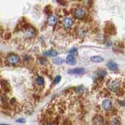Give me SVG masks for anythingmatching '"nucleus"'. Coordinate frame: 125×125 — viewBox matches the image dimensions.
<instances>
[{
    "label": "nucleus",
    "mask_w": 125,
    "mask_h": 125,
    "mask_svg": "<svg viewBox=\"0 0 125 125\" xmlns=\"http://www.w3.org/2000/svg\"><path fill=\"white\" fill-rule=\"evenodd\" d=\"M16 122L23 123L25 122V120H24L23 118H20V119H17V120H16Z\"/></svg>",
    "instance_id": "obj_19"
},
{
    "label": "nucleus",
    "mask_w": 125,
    "mask_h": 125,
    "mask_svg": "<svg viewBox=\"0 0 125 125\" xmlns=\"http://www.w3.org/2000/svg\"><path fill=\"white\" fill-rule=\"evenodd\" d=\"M107 72L106 70H99L97 72V74H98V76H100L101 77H104L105 76Z\"/></svg>",
    "instance_id": "obj_15"
},
{
    "label": "nucleus",
    "mask_w": 125,
    "mask_h": 125,
    "mask_svg": "<svg viewBox=\"0 0 125 125\" xmlns=\"http://www.w3.org/2000/svg\"><path fill=\"white\" fill-rule=\"evenodd\" d=\"M0 125H7V124H0Z\"/></svg>",
    "instance_id": "obj_22"
},
{
    "label": "nucleus",
    "mask_w": 125,
    "mask_h": 125,
    "mask_svg": "<svg viewBox=\"0 0 125 125\" xmlns=\"http://www.w3.org/2000/svg\"><path fill=\"white\" fill-rule=\"evenodd\" d=\"M90 60L93 62H100L103 61V58L100 56H94L91 57Z\"/></svg>",
    "instance_id": "obj_12"
},
{
    "label": "nucleus",
    "mask_w": 125,
    "mask_h": 125,
    "mask_svg": "<svg viewBox=\"0 0 125 125\" xmlns=\"http://www.w3.org/2000/svg\"><path fill=\"white\" fill-rule=\"evenodd\" d=\"M110 125H121V123L117 119H113L110 123Z\"/></svg>",
    "instance_id": "obj_17"
},
{
    "label": "nucleus",
    "mask_w": 125,
    "mask_h": 125,
    "mask_svg": "<svg viewBox=\"0 0 125 125\" xmlns=\"http://www.w3.org/2000/svg\"><path fill=\"white\" fill-rule=\"evenodd\" d=\"M69 53H70L71 55H77L78 54V50L76 48H72L69 51Z\"/></svg>",
    "instance_id": "obj_16"
},
{
    "label": "nucleus",
    "mask_w": 125,
    "mask_h": 125,
    "mask_svg": "<svg viewBox=\"0 0 125 125\" xmlns=\"http://www.w3.org/2000/svg\"><path fill=\"white\" fill-rule=\"evenodd\" d=\"M119 84L117 81H114L111 82L109 85V90L112 91H117L119 90Z\"/></svg>",
    "instance_id": "obj_7"
},
{
    "label": "nucleus",
    "mask_w": 125,
    "mask_h": 125,
    "mask_svg": "<svg viewBox=\"0 0 125 125\" xmlns=\"http://www.w3.org/2000/svg\"><path fill=\"white\" fill-rule=\"evenodd\" d=\"M60 80H61V76H56L55 78H54V83L55 84H57V83H58L60 82Z\"/></svg>",
    "instance_id": "obj_18"
},
{
    "label": "nucleus",
    "mask_w": 125,
    "mask_h": 125,
    "mask_svg": "<svg viewBox=\"0 0 125 125\" xmlns=\"http://www.w3.org/2000/svg\"><path fill=\"white\" fill-rule=\"evenodd\" d=\"M102 107L105 110H109L112 108V103L109 100H104L102 102Z\"/></svg>",
    "instance_id": "obj_5"
},
{
    "label": "nucleus",
    "mask_w": 125,
    "mask_h": 125,
    "mask_svg": "<svg viewBox=\"0 0 125 125\" xmlns=\"http://www.w3.org/2000/svg\"><path fill=\"white\" fill-rule=\"evenodd\" d=\"M36 83H37V84H38V85H43V84H44V78H43V77L41 76H39L38 78L36 79Z\"/></svg>",
    "instance_id": "obj_13"
},
{
    "label": "nucleus",
    "mask_w": 125,
    "mask_h": 125,
    "mask_svg": "<svg viewBox=\"0 0 125 125\" xmlns=\"http://www.w3.org/2000/svg\"><path fill=\"white\" fill-rule=\"evenodd\" d=\"M66 62L69 65H75L76 63V60L74 56L68 55L66 59Z\"/></svg>",
    "instance_id": "obj_6"
},
{
    "label": "nucleus",
    "mask_w": 125,
    "mask_h": 125,
    "mask_svg": "<svg viewBox=\"0 0 125 125\" xmlns=\"http://www.w3.org/2000/svg\"><path fill=\"white\" fill-rule=\"evenodd\" d=\"M94 125H105V121L101 116L97 115L93 119Z\"/></svg>",
    "instance_id": "obj_2"
},
{
    "label": "nucleus",
    "mask_w": 125,
    "mask_h": 125,
    "mask_svg": "<svg viewBox=\"0 0 125 125\" xmlns=\"http://www.w3.org/2000/svg\"><path fill=\"white\" fill-rule=\"evenodd\" d=\"M85 14V11H84V10L82 8H80L77 9L75 11V16L77 18H82L83 16H84Z\"/></svg>",
    "instance_id": "obj_8"
},
{
    "label": "nucleus",
    "mask_w": 125,
    "mask_h": 125,
    "mask_svg": "<svg viewBox=\"0 0 125 125\" xmlns=\"http://www.w3.org/2000/svg\"><path fill=\"white\" fill-rule=\"evenodd\" d=\"M85 69L80 68H75L72 69V70H69L68 73L71 74H76V75H81V74H84L85 73Z\"/></svg>",
    "instance_id": "obj_1"
},
{
    "label": "nucleus",
    "mask_w": 125,
    "mask_h": 125,
    "mask_svg": "<svg viewBox=\"0 0 125 125\" xmlns=\"http://www.w3.org/2000/svg\"><path fill=\"white\" fill-rule=\"evenodd\" d=\"M44 125H53L51 123H47L44 124Z\"/></svg>",
    "instance_id": "obj_21"
},
{
    "label": "nucleus",
    "mask_w": 125,
    "mask_h": 125,
    "mask_svg": "<svg viewBox=\"0 0 125 125\" xmlns=\"http://www.w3.org/2000/svg\"><path fill=\"white\" fill-rule=\"evenodd\" d=\"M44 54H45L46 56H48L55 57L56 56L57 54H58V52H57L56 50H48V51H44Z\"/></svg>",
    "instance_id": "obj_11"
},
{
    "label": "nucleus",
    "mask_w": 125,
    "mask_h": 125,
    "mask_svg": "<svg viewBox=\"0 0 125 125\" xmlns=\"http://www.w3.org/2000/svg\"><path fill=\"white\" fill-rule=\"evenodd\" d=\"M107 66H108V68L110 70H111V71H115V70H116L118 69V65L114 61H109L108 62V64H107Z\"/></svg>",
    "instance_id": "obj_10"
},
{
    "label": "nucleus",
    "mask_w": 125,
    "mask_h": 125,
    "mask_svg": "<svg viewBox=\"0 0 125 125\" xmlns=\"http://www.w3.org/2000/svg\"><path fill=\"white\" fill-rule=\"evenodd\" d=\"M7 60L9 62V63H10V64H17L18 62H19V61H20V58L17 55L12 54V55H10L8 57Z\"/></svg>",
    "instance_id": "obj_3"
},
{
    "label": "nucleus",
    "mask_w": 125,
    "mask_h": 125,
    "mask_svg": "<svg viewBox=\"0 0 125 125\" xmlns=\"http://www.w3.org/2000/svg\"><path fill=\"white\" fill-rule=\"evenodd\" d=\"M53 61L54 64H57V65H60V64H62V62H63V60L60 58H56L54 59V60H53Z\"/></svg>",
    "instance_id": "obj_14"
},
{
    "label": "nucleus",
    "mask_w": 125,
    "mask_h": 125,
    "mask_svg": "<svg viewBox=\"0 0 125 125\" xmlns=\"http://www.w3.org/2000/svg\"><path fill=\"white\" fill-rule=\"evenodd\" d=\"M57 18L54 16H50L48 19V23L49 25L54 26L57 23Z\"/></svg>",
    "instance_id": "obj_9"
},
{
    "label": "nucleus",
    "mask_w": 125,
    "mask_h": 125,
    "mask_svg": "<svg viewBox=\"0 0 125 125\" xmlns=\"http://www.w3.org/2000/svg\"><path fill=\"white\" fill-rule=\"evenodd\" d=\"M73 20H71L70 18H64L63 20H62V24L63 25L64 28H70L71 26L73 25Z\"/></svg>",
    "instance_id": "obj_4"
},
{
    "label": "nucleus",
    "mask_w": 125,
    "mask_h": 125,
    "mask_svg": "<svg viewBox=\"0 0 125 125\" xmlns=\"http://www.w3.org/2000/svg\"><path fill=\"white\" fill-rule=\"evenodd\" d=\"M1 101H2V102H3V103L6 102V97H2Z\"/></svg>",
    "instance_id": "obj_20"
}]
</instances>
